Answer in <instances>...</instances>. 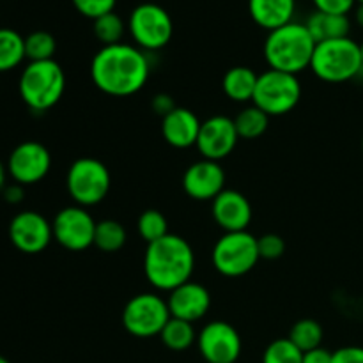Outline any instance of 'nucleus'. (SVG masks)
Returning <instances> with one entry per match:
<instances>
[{
    "mask_svg": "<svg viewBox=\"0 0 363 363\" xmlns=\"http://www.w3.org/2000/svg\"><path fill=\"white\" fill-rule=\"evenodd\" d=\"M92 84L113 98L137 94L149 78V60L138 46L119 45L103 46L91 62Z\"/></svg>",
    "mask_w": 363,
    "mask_h": 363,
    "instance_id": "nucleus-1",
    "label": "nucleus"
},
{
    "mask_svg": "<svg viewBox=\"0 0 363 363\" xmlns=\"http://www.w3.org/2000/svg\"><path fill=\"white\" fill-rule=\"evenodd\" d=\"M195 268V254L184 238L167 234L147 245L144 255V273L147 282L158 291H174L190 282Z\"/></svg>",
    "mask_w": 363,
    "mask_h": 363,
    "instance_id": "nucleus-2",
    "label": "nucleus"
},
{
    "mask_svg": "<svg viewBox=\"0 0 363 363\" xmlns=\"http://www.w3.org/2000/svg\"><path fill=\"white\" fill-rule=\"evenodd\" d=\"M315 41L305 23L291 21L268 32L264 41V59L269 69L296 74L308 69L314 57Z\"/></svg>",
    "mask_w": 363,
    "mask_h": 363,
    "instance_id": "nucleus-3",
    "label": "nucleus"
},
{
    "mask_svg": "<svg viewBox=\"0 0 363 363\" xmlns=\"http://www.w3.org/2000/svg\"><path fill=\"white\" fill-rule=\"evenodd\" d=\"M20 96L34 112H45L60 101L66 89V74L55 60L30 62L20 77Z\"/></svg>",
    "mask_w": 363,
    "mask_h": 363,
    "instance_id": "nucleus-4",
    "label": "nucleus"
},
{
    "mask_svg": "<svg viewBox=\"0 0 363 363\" xmlns=\"http://www.w3.org/2000/svg\"><path fill=\"white\" fill-rule=\"evenodd\" d=\"M311 69L315 77L328 84L353 80L363 69L360 45L351 38L332 39L315 45Z\"/></svg>",
    "mask_w": 363,
    "mask_h": 363,
    "instance_id": "nucleus-5",
    "label": "nucleus"
},
{
    "mask_svg": "<svg viewBox=\"0 0 363 363\" xmlns=\"http://www.w3.org/2000/svg\"><path fill=\"white\" fill-rule=\"evenodd\" d=\"M213 264L223 277L236 279L250 273L259 262L257 238L248 230L223 233V236L213 247Z\"/></svg>",
    "mask_w": 363,
    "mask_h": 363,
    "instance_id": "nucleus-6",
    "label": "nucleus"
},
{
    "mask_svg": "<svg viewBox=\"0 0 363 363\" xmlns=\"http://www.w3.org/2000/svg\"><path fill=\"white\" fill-rule=\"evenodd\" d=\"M301 99V85L296 74L268 69L259 74L254 105L269 117L286 116L296 108Z\"/></svg>",
    "mask_w": 363,
    "mask_h": 363,
    "instance_id": "nucleus-7",
    "label": "nucleus"
},
{
    "mask_svg": "<svg viewBox=\"0 0 363 363\" xmlns=\"http://www.w3.org/2000/svg\"><path fill=\"white\" fill-rule=\"evenodd\" d=\"M110 184L112 179L108 169L96 158H78L67 170V191L82 208L99 204L108 195Z\"/></svg>",
    "mask_w": 363,
    "mask_h": 363,
    "instance_id": "nucleus-8",
    "label": "nucleus"
},
{
    "mask_svg": "<svg viewBox=\"0 0 363 363\" xmlns=\"http://www.w3.org/2000/svg\"><path fill=\"white\" fill-rule=\"evenodd\" d=\"M128 30L140 50L165 48L174 34V21L169 11L160 4L145 2L135 7L128 20Z\"/></svg>",
    "mask_w": 363,
    "mask_h": 363,
    "instance_id": "nucleus-9",
    "label": "nucleus"
},
{
    "mask_svg": "<svg viewBox=\"0 0 363 363\" xmlns=\"http://www.w3.org/2000/svg\"><path fill=\"white\" fill-rule=\"evenodd\" d=\"M170 318L167 300L155 293L137 294L123 308L124 330L138 339L160 335Z\"/></svg>",
    "mask_w": 363,
    "mask_h": 363,
    "instance_id": "nucleus-10",
    "label": "nucleus"
},
{
    "mask_svg": "<svg viewBox=\"0 0 363 363\" xmlns=\"http://www.w3.org/2000/svg\"><path fill=\"white\" fill-rule=\"evenodd\" d=\"M96 223L87 208L67 206L60 209L52 222L53 238L60 247L71 252L87 250L94 245Z\"/></svg>",
    "mask_w": 363,
    "mask_h": 363,
    "instance_id": "nucleus-11",
    "label": "nucleus"
},
{
    "mask_svg": "<svg viewBox=\"0 0 363 363\" xmlns=\"http://www.w3.org/2000/svg\"><path fill=\"white\" fill-rule=\"evenodd\" d=\"M199 351L208 363H236L241 354V337L233 325L213 321L197 337Z\"/></svg>",
    "mask_w": 363,
    "mask_h": 363,
    "instance_id": "nucleus-12",
    "label": "nucleus"
},
{
    "mask_svg": "<svg viewBox=\"0 0 363 363\" xmlns=\"http://www.w3.org/2000/svg\"><path fill=\"white\" fill-rule=\"evenodd\" d=\"M52 167V156L43 144L34 140L21 142L7 160V172L18 184H34L45 179Z\"/></svg>",
    "mask_w": 363,
    "mask_h": 363,
    "instance_id": "nucleus-13",
    "label": "nucleus"
},
{
    "mask_svg": "<svg viewBox=\"0 0 363 363\" xmlns=\"http://www.w3.org/2000/svg\"><path fill=\"white\" fill-rule=\"evenodd\" d=\"M238 140H240V135L234 126V121L225 116H213L201 124L195 145L202 158L220 162L234 151Z\"/></svg>",
    "mask_w": 363,
    "mask_h": 363,
    "instance_id": "nucleus-14",
    "label": "nucleus"
},
{
    "mask_svg": "<svg viewBox=\"0 0 363 363\" xmlns=\"http://www.w3.org/2000/svg\"><path fill=\"white\" fill-rule=\"evenodd\" d=\"M9 238L23 254H39L53 240L52 223L35 211H21L11 220Z\"/></svg>",
    "mask_w": 363,
    "mask_h": 363,
    "instance_id": "nucleus-15",
    "label": "nucleus"
},
{
    "mask_svg": "<svg viewBox=\"0 0 363 363\" xmlns=\"http://www.w3.org/2000/svg\"><path fill=\"white\" fill-rule=\"evenodd\" d=\"M183 188L194 201L213 202L225 190V172L220 162L202 158L191 163L183 174Z\"/></svg>",
    "mask_w": 363,
    "mask_h": 363,
    "instance_id": "nucleus-16",
    "label": "nucleus"
},
{
    "mask_svg": "<svg viewBox=\"0 0 363 363\" xmlns=\"http://www.w3.org/2000/svg\"><path fill=\"white\" fill-rule=\"evenodd\" d=\"M211 213L223 233L247 230L252 222V206L248 199L240 191L227 188L211 202Z\"/></svg>",
    "mask_w": 363,
    "mask_h": 363,
    "instance_id": "nucleus-17",
    "label": "nucleus"
},
{
    "mask_svg": "<svg viewBox=\"0 0 363 363\" xmlns=\"http://www.w3.org/2000/svg\"><path fill=\"white\" fill-rule=\"evenodd\" d=\"M167 303H169L172 318L195 323L208 314L209 307H211V296L204 286L190 280V282L170 291Z\"/></svg>",
    "mask_w": 363,
    "mask_h": 363,
    "instance_id": "nucleus-18",
    "label": "nucleus"
},
{
    "mask_svg": "<svg viewBox=\"0 0 363 363\" xmlns=\"http://www.w3.org/2000/svg\"><path fill=\"white\" fill-rule=\"evenodd\" d=\"M201 119L191 110L176 106L162 119L163 140L176 149H188L197 144Z\"/></svg>",
    "mask_w": 363,
    "mask_h": 363,
    "instance_id": "nucleus-19",
    "label": "nucleus"
},
{
    "mask_svg": "<svg viewBox=\"0 0 363 363\" xmlns=\"http://www.w3.org/2000/svg\"><path fill=\"white\" fill-rule=\"evenodd\" d=\"M296 11V0H248V13L252 20L264 30L291 23Z\"/></svg>",
    "mask_w": 363,
    "mask_h": 363,
    "instance_id": "nucleus-20",
    "label": "nucleus"
},
{
    "mask_svg": "<svg viewBox=\"0 0 363 363\" xmlns=\"http://www.w3.org/2000/svg\"><path fill=\"white\" fill-rule=\"evenodd\" d=\"M305 27L308 28L315 45H318V43L332 41V39L350 38L351 20L347 14H332L315 11L307 18Z\"/></svg>",
    "mask_w": 363,
    "mask_h": 363,
    "instance_id": "nucleus-21",
    "label": "nucleus"
},
{
    "mask_svg": "<svg viewBox=\"0 0 363 363\" xmlns=\"http://www.w3.org/2000/svg\"><path fill=\"white\" fill-rule=\"evenodd\" d=\"M259 74L247 66L230 67L223 74L222 87L229 99L236 103H247L254 99L255 87H257Z\"/></svg>",
    "mask_w": 363,
    "mask_h": 363,
    "instance_id": "nucleus-22",
    "label": "nucleus"
},
{
    "mask_svg": "<svg viewBox=\"0 0 363 363\" xmlns=\"http://www.w3.org/2000/svg\"><path fill=\"white\" fill-rule=\"evenodd\" d=\"M160 339H162L163 346L169 347L170 351H186L197 340V333H195L194 323L170 318L169 323L163 326Z\"/></svg>",
    "mask_w": 363,
    "mask_h": 363,
    "instance_id": "nucleus-23",
    "label": "nucleus"
},
{
    "mask_svg": "<svg viewBox=\"0 0 363 363\" xmlns=\"http://www.w3.org/2000/svg\"><path fill=\"white\" fill-rule=\"evenodd\" d=\"M25 57V38L13 28H0V73L20 66Z\"/></svg>",
    "mask_w": 363,
    "mask_h": 363,
    "instance_id": "nucleus-24",
    "label": "nucleus"
},
{
    "mask_svg": "<svg viewBox=\"0 0 363 363\" xmlns=\"http://www.w3.org/2000/svg\"><path fill=\"white\" fill-rule=\"evenodd\" d=\"M233 121L240 138H245V140L259 138L261 135H264V131L268 130L269 126V116L255 105L247 106V108L241 110Z\"/></svg>",
    "mask_w": 363,
    "mask_h": 363,
    "instance_id": "nucleus-25",
    "label": "nucleus"
},
{
    "mask_svg": "<svg viewBox=\"0 0 363 363\" xmlns=\"http://www.w3.org/2000/svg\"><path fill=\"white\" fill-rule=\"evenodd\" d=\"M126 229L116 220H101L96 223L94 247L105 254L119 252L126 245Z\"/></svg>",
    "mask_w": 363,
    "mask_h": 363,
    "instance_id": "nucleus-26",
    "label": "nucleus"
},
{
    "mask_svg": "<svg viewBox=\"0 0 363 363\" xmlns=\"http://www.w3.org/2000/svg\"><path fill=\"white\" fill-rule=\"evenodd\" d=\"M323 328L315 319H300L291 328L289 337L287 339L301 351V353H308L312 350L321 347L323 342Z\"/></svg>",
    "mask_w": 363,
    "mask_h": 363,
    "instance_id": "nucleus-27",
    "label": "nucleus"
},
{
    "mask_svg": "<svg viewBox=\"0 0 363 363\" xmlns=\"http://www.w3.org/2000/svg\"><path fill=\"white\" fill-rule=\"evenodd\" d=\"M92 32H94L96 39H98L103 46L119 45V43H123L126 25H124L123 18L113 11V13L103 14L98 20H94V23H92Z\"/></svg>",
    "mask_w": 363,
    "mask_h": 363,
    "instance_id": "nucleus-28",
    "label": "nucleus"
},
{
    "mask_svg": "<svg viewBox=\"0 0 363 363\" xmlns=\"http://www.w3.org/2000/svg\"><path fill=\"white\" fill-rule=\"evenodd\" d=\"M57 52V41L50 32L35 30L25 38V57L30 62L53 60Z\"/></svg>",
    "mask_w": 363,
    "mask_h": 363,
    "instance_id": "nucleus-29",
    "label": "nucleus"
},
{
    "mask_svg": "<svg viewBox=\"0 0 363 363\" xmlns=\"http://www.w3.org/2000/svg\"><path fill=\"white\" fill-rule=\"evenodd\" d=\"M137 230L145 243H155V241L165 238L169 233V222L165 215L158 209H147L142 213L137 220Z\"/></svg>",
    "mask_w": 363,
    "mask_h": 363,
    "instance_id": "nucleus-30",
    "label": "nucleus"
},
{
    "mask_svg": "<svg viewBox=\"0 0 363 363\" xmlns=\"http://www.w3.org/2000/svg\"><path fill=\"white\" fill-rule=\"evenodd\" d=\"M262 363H303V353L289 339H277L264 350Z\"/></svg>",
    "mask_w": 363,
    "mask_h": 363,
    "instance_id": "nucleus-31",
    "label": "nucleus"
},
{
    "mask_svg": "<svg viewBox=\"0 0 363 363\" xmlns=\"http://www.w3.org/2000/svg\"><path fill=\"white\" fill-rule=\"evenodd\" d=\"M71 2L82 16L91 18L94 21L103 14L113 13L117 0H71Z\"/></svg>",
    "mask_w": 363,
    "mask_h": 363,
    "instance_id": "nucleus-32",
    "label": "nucleus"
},
{
    "mask_svg": "<svg viewBox=\"0 0 363 363\" xmlns=\"http://www.w3.org/2000/svg\"><path fill=\"white\" fill-rule=\"evenodd\" d=\"M257 248L259 257L266 259V261H277L286 252V243H284L282 236L279 234H264V236L257 238Z\"/></svg>",
    "mask_w": 363,
    "mask_h": 363,
    "instance_id": "nucleus-33",
    "label": "nucleus"
},
{
    "mask_svg": "<svg viewBox=\"0 0 363 363\" xmlns=\"http://www.w3.org/2000/svg\"><path fill=\"white\" fill-rule=\"evenodd\" d=\"M315 11L332 14H350L357 6V0H312Z\"/></svg>",
    "mask_w": 363,
    "mask_h": 363,
    "instance_id": "nucleus-34",
    "label": "nucleus"
},
{
    "mask_svg": "<svg viewBox=\"0 0 363 363\" xmlns=\"http://www.w3.org/2000/svg\"><path fill=\"white\" fill-rule=\"evenodd\" d=\"M332 363H363V347L346 346L333 351Z\"/></svg>",
    "mask_w": 363,
    "mask_h": 363,
    "instance_id": "nucleus-35",
    "label": "nucleus"
},
{
    "mask_svg": "<svg viewBox=\"0 0 363 363\" xmlns=\"http://www.w3.org/2000/svg\"><path fill=\"white\" fill-rule=\"evenodd\" d=\"M151 106H152V110H155L158 116H162V119H163L167 113H170L174 108H176V103H174V99L170 98L169 94H158V96H155V99L151 101Z\"/></svg>",
    "mask_w": 363,
    "mask_h": 363,
    "instance_id": "nucleus-36",
    "label": "nucleus"
},
{
    "mask_svg": "<svg viewBox=\"0 0 363 363\" xmlns=\"http://www.w3.org/2000/svg\"><path fill=\"white\" fill-rule=\"evenodd\" d=\"M333 353H330L325 347H318L308 353H303V363H332Z\"/></svg>",
    "mask_w": 363,
    "mask_h": 363,
    "instance_id": "nucleus-37",
    "label": "nucleus"
},
{
    "mask_svg": "<svg viewBox=\"0 0 363 363\" xmlns=\"http://www.w3.org/2000/svg\"><path fill=\"white\" fill-rule=\"evenodd\" d=\"M4 199H6L9 204H18L23 199V190H21V184H11V186L4 188Z\"/></svg>",
    "mask_w": 363,
    "mask_h": 363,
    "instance_id": "nucleus-38",
    "label": "nucleus"
},
{
    "mask_svg": "<svg viewBox=\"0 0 363 363\" xmlns=\"http://www.w3.org/2000/svg\"><path fill=\"white\" fill-rule=\"evenodd\" d=\"M354 21L363 28V4H357V9H354Z\"/></svg>",
    "mask_w": 363,
    "mask_h": 363,
    "instance_id": "nucleus-39",
    "label": "nucleus"
},
{
    "mask_svg": "<svg viewBox=\"0 0 363 363\" xmlns=\"http://www.w3.org/2000/svg\"><path fill=\"white\" fill-rule=\"evenodd\" d=\"M6 167H4V163L0 162V191H4V188H6Z\"/></svg>",
    "mask_w": 363,
    "mask_h": 363,
    "instance_id": "nucleus-40",
    "label": "nucleus"
},
{
    "mask_svg": "<svg viewBox=\"0 0 363 363\" xmlns=\"http://www.w3.org/2000/svg\"><path fill=\"white\" fill-rule=\"evenodd\" d=\"M0 363H11V362L6 360V358H4V357H0Z\"/></svg>",
    "mask_w": 363,
    "mask_h": 363,
    "instance_id": "nucleus-41",
    "label": "nucleus"
},
{
    "mask_svg": "<svg viewBox=\"0 0 363 363\" xmlns=\"http://www.w3.org/2000/svg\"><path fill=\"white\" fill-rule=\"evenodd\" d=\"M360 52H362V62H363V43L360 45Z\"/></svg>",
    "mask_w": 363,
    "mask_h": 363,
    "instance_id": "nucleus-42",
    "label": "nucleus"
},
{
    "mask_svg": "<svg viewBox=\"0 0 363 363\" xmlns=\"http://www.w3.org/2000/svg\"><path fill=\"white\" fill-rule=\"evenodd\" d=\"M357 4H363V0H357Z\"/></svg>",
    "mask_w": 363,
    "mask_h": 363,
    "instance_id": "nucleus-43",
    "label": "nucleus"
},
{
    "mask_svg": "<svg viewBox=\"0 0 363 363\" xmlns=\"http://www.w3.org/2000/svg\"><path fill=\"white\" fill-rule=\"evenodd\" d=\"M362 151H363V140H362Z\"/></svg>",
    "mask_w": 363,
    "mask_h": 363,
    "instance_id": "nucleus-44",
    "label": "nucleus"
}]
</instances>
